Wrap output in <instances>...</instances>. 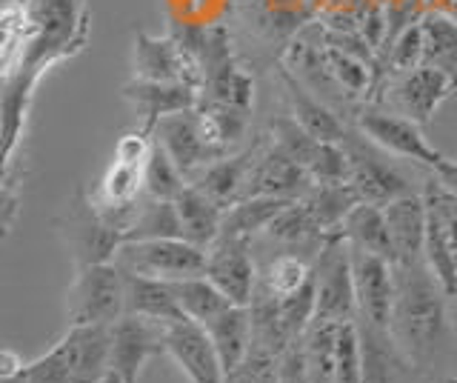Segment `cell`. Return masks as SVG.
<instances>
[{
  "instance_id": "1",
  "label": "cell",
  "mask_w": 457,
  "mask_h": 383,
  "mask_svg": "<svg viewBox=\"0 0 457 383\" xmlns=\"http://www.w3.org/2000/svg\"><path fill=\"white\" fill-rule=\"evenodd\" d=\"M389 335L414 372H426L449 337V292L426 261L395 266Z\"/></svg>"
},
{
  "instance_id": "2",
  "label": "cell",
  "mask_w": 457,
  "mask_h": 383,
  "mask_svg": "<svg viewBox=\"0 0 457 383\" xmlns=\"http://www.w3.org/2000/svg\"><path fill=\"white\" fill-rule=\"evenodd\" d=\"M112 372V326H69L57 344L26 366V383H100Z\"/></svg>"
},
{
  "instance_id": "3",
  "label": "cell",
  "mask_w": 457,
  "mask_h": 383,
  "mask_svg": "<svg viewBox=\"0 0 457 383\" xmlns=\"http://www.w3.org/2000/svg\"><path fill=\"white\" fill-rule=\"evenodd\" d=\"M52 226L75 269L92 263H109L126 244V237L100 215L95 195L86 192L80 183L71 189L63 209L54 215Z\"/></svg>"
},
{
  "instance_id": "4",
  "label": "cell",
  "mask_w": 457,
  "mask_h": 383,
  "mask_svg": "<svg viewBox=\"0 0 457 383\" xmlns=\"http://www.w3.org/2000/svg\"><path fill=\"white\" fill-rule=\"evenodd\" d=\"M126 315V272L109 263L80 266L66 289V321L69 326L118 323Z\"/></svg>"
},
{
  "instance_id": "5",
  "label": "cell",
  "mask_w": 457,
  "mask_h": 383,
  "mask_svg": "<svg viewBox=\"0 0 457 383\" xmlns=\"http://www.w3.org/2000/svg\"><path fill=\"white\" fill-rule=\"evenodd\" d=\"M352 115H354V129L386 154L428 166L432 172L446 161V154L437 152L426 140L423 126L406 115H400L395 109H383L380 104H361Z\"/></svg>"
},
{
  "instance_id": "6",
  "label": "cell",
  "mask_w": 457,
  "mask_h": 383,
  "mask_svg": "<svg viewBox=\"0 0 457 383\" xmlns=\"http://www.w3.org/2000/svg\"><path fill=\"white\" fill-rule=\"evenodd\" d=\"M123 272L161 278V280H183L206 275V249H200L183 237H157V240H126L114 254Z\"/></svg>"
},
{
  "instance_id": "7",
  "label": "cell",
  "mask_w": 457,
  "mask_h": 383,
  "mask_svg": "<svg viewBox=\"0 0 457 383\" xmlns=\"http://www.w3.org/2000/svg\"><path fill=\"white\" fill-rule=\"evenodd\" d=\"M314 292H318V315H314L318 321H357L352 246L343 232L328 235L314 258Z\"/></svg>"
},
{
  "instance_id": "8",
  "label": "cell",
  "mask_w": 457,
  "mask_h": 383,
  "mask_svg": "<svg viewBox=\"0 0 457 383\" xmlns=\"http://www.w3.org/2000/svg\"><path fill=\"white\" fill-rule=\"evenodd\" d=\"M132 72L137 80L154 83H189L204 92V66L195 52L175 35H149L135 29L132 35Z\"/></svg>"
},
{
  "instance_id": "9",
  "label": "cell",
  "mask_w": 457,
  "mask_h": 383,
  "mask_svg": "<svg viewBox=\"0 0 457 383\" xmlns=\"http://www.w3.org/2000/svg\"><path fill=\"white\" fill-rule=\"evenodd\" d=\"M383 92V97L395 112L411 118L420 126H428L437 115V109L457 92V75L449 72V69L423 63L420 69H411L406 75L389 78ZM383 97L375 104H383Z\"/></svg>"
},
{
  "instance_id": "10",
  "label": "cell",
  "mask_w": 457,
  "mask_h": 383,
  "mask_svg": "<svg viewBox=\"0 0 457 383\" xmlns=\"http://www.w3.org/2000/svg\"><path fill=\"white\" fill-rule=\"evenodd\" d=\"M343 146H346L349 161H352L349 183L357 189V195H361V201L386 206L397 201V197L414 192L409 178L400 172L392 161H386V152L378 149L371 140H366L361 132H349L343 137Z\"/></svg>"
},
{
  "instance_id": "11",
  "label": "cell",
  "mask_w": 457,
  "mask_h": 383,
  "mask_svg": "<svg viewBox=\"0 0 457 383\" xmlns=\"http://www.w3.org/2000/svg\"><path fill=\"white\" fill-rule=\"evenodd\" d=\"M166 354V323L123 315L112 323V375L120 383H140L149 361Z\"/></svg>"
},
{
  "instance_id": "12",
  "label": "cell",
  "mask_w": 457,
  "mask_h": 383,
  "mask_svg": "<svg viewBox=\"0 0 457 383\" xmlns=\"http://www.w3.org/2000/svg\"><path fill=\"white\" fill-rule=\"evenodd\" d=\"M352 275L357 295V321L389 332L395 304V263L380 258V254L352 246Z\"/></svg>"
},
{
  "instance_id": "13",
  "label": "cell",
  "mask_w": 457,
  "mask_h": 383,
  "mask_svg": "<svg viewBox=\"0 0 457 383\" xmlns=\"http://www.w3.org/2000/svg\"><path fill=\"white\" fill-rule=\"evenodd\" d=\"M206 278L237 306H249L261 275L252 258V240L220 235L206 249Z\"/></svg>"
},
{
  "instance_id": "14",
  "label": "cell",
  "mask_w": 457,
  "mask_h": 383,
  "mask_svg": "<svg viewBox=\"0 0 457 383\" xmlns=\"http://www.w3.org/2000/svg\"><path fill=\"white\" fill-rule=\"evenodd\" d=\"M152 135L157 144L169 152V158L178 163L186 180H192L195 175L204 172L209 163L223 158V154L209 144L204 123L197 118V109L175 112V115L163 118L154 126Z\"/></svg>"
},
{
  "instance_id": "15",
  "label": "cell",
  "mask_w": 457,
  "mask_h": 383,
  "mask_svg": "<svg viewBox=\"0 0 457 383\" xmlns=\"http://www.w3.org/2000/svg\"><path fill=\"white\" fill-rule=\"evenodd\" d=\"M166 354L192 383H226V369L209 332L192 318L166 323Z\"/></svg>"
},
{
  "instance_id": "16",
  "label": "cell",
  "mask_w": 457,
  "mask_h": 383,
  "mask_svg": "<svg viewBox=\"0 0 457 383\" xmlns=\"http://www.w3.org/2000/svg\"><path fill=\"white\" fill-rule=\"evenodd\" d=\"M312 187H314V180L306 172V166H300L295 158H289L283 149L271 144V137L263 135V146L257 152V161L249 175L246 197L275 195V197H292V201H300Z\"/></svg>"
},
{
  "instance_id": "17",
  "label": "cell",
  "mask_w": 457,
  "mask_h": 383,
  "mask_svg": "<svg viewBox=\"0 0 457 383\" xmlns=\"http://www.w3.org/2000/svg\"><path fill=\"white\" fill-rule=\"evenodd\" d=\"M123 97L135 106L140 115V129L154 132V126L175 112L195 109L200 101V92L189 83H154V80H137L132 78L123 87Z\"/></svg>"
},
{
  "instance_id": "18",
  "label": "cell",
  "mask_w": 457,
  "mask_h": 383,
  "mask_svg": "<svg viewBox=\"0 0 457 383\" xmlns=\"http://www.w3.org/2000/svg\"><path fill=\"white\" fill-rule=\"evenodd\" d=\"M280 80L286 89V101H289V109H292L289 115L318 140H326V144H343V137L352 132L349 123L343 121L320 95H314L292 69L283 66Z\"/></svg>"
},
{
  "instance_id": "19",
  "label": "cell",
  "mask_w": 457,
  "mask_h": 383,
  "mask_svg": "<svg viewBox=\"0 0 457 383\" xmlns=\"http://www.w3.org/2000/svg\"><path fill=\"white\" fill-rule=\"evenodd\" d=\"M261 146H263V135L257 137L252 146L237 149L232 154H226V158L209 163L204 172L195 175L189 183H195V187L204 195H209L218 206H223V209L235 206L237 201L246 197L249 175H252V166L257 161V152H261Z\"/></svg>"
},
{
  "instance_id": "20",
  "label": "cell",
  "mask_w": 457,
  "mask_h": 383,
  "mask_svg": "<svg viewBox=\"0 0 457 383\" xmlns=\"http://www.w3.org/2000/svg\"><path fill=\"white\" fill-rule=\"evenodd\" d=\"M386 226H389L395 266L423 261L426 246V201L423 192H411L383 206Z\"/></svg>"
},
{
  "instance_id": "21",
  "label": "cell",
  "mask_w": 457,
  "mask_h": 383,
  "mask_svg": "<svg viewBox=\"0 0 457 383\" xmlns=\"http://www.w3.org/2000/svg\"><path fill=\"white\" fill-rule=\"evenodd\" d=\"M175 206H178L183 240H189V244L200 249H209L220 237L226 209L214 204L209 195L200 192L195 183H186V189L175 197Z\"/></svg>"
},
{
  "instance_id": "22",
  "label": "cell",
  "mask_w": 457,
  "mask_h": 383,
  "mask_svg": "<svg viewBox=\"0 0 457 383\" xmlns=\"http://www.w3.org/2000/svg\"><path fill=\"white\" fill-rule=\"evenodd\" d=\"M195 109H197L200 123H204L209 144L218 149L223 158L237 152L243 146V140L249 137L252 112L232 106V104H223V101H212V97H204V95H200Z\"/></svg>"
},
{
  "instance_id": "23",
  "label": "cell",
  "mask_w": 457,
  "mask_h": 383,
  "mask_svg": "<svg viewBox=\"0 0 457 383\" xmlns=\"http://www.w3.org/2000/svg\"><path fill=\"white\" fill-rule=\"evenodd\" d=\"M126 315L171 323L186 318L169 280L126 272Z\"/></svg>"
},
{
  "instance_id": "24",
  "label": "cell",
  "mask_w": 457,
  "mask_h": 383,
  "mask_svg": "<svg viewBox=\"0 0 457 383\" xmlns=\"http://www.w3.org/2000/svg\"><path fill=\"white\" fill-rule=\"evenodd\" d=\"M204 329L209 332L214 349H218L223 369H235L240 361L249 358L252 352V312L249 306H228L226 312H220L218 318H212Z\"/></svg>"
},
{
  "instance_id": "25",
  "label": "cell",
  "mask_w": 457,
  "mask_h": 383,
  "mask_svg": "<svg viewBox=\"0 0 457 383\" xmlns=\"http://www.w3.org/2000/svg\"><path fill=\"white\" fill-rule=\"evenodd\" d=\"M289 204H292V197H275V195L243 197V201H237L235 206H228L223 212L220 235L254 240L257 235H263L269 229V223L275 221Z\"/></svg>"
},
{
  "instance_id": "26",
  "label": "cell",
  "mask_w": 457,
  "mask_h": 383,
  "mask_svg": "<svg viewBox=\"0 0 457 383\" xmlns=\"http://www.w3.org/2000/svg\"><path fill=\"white\" fill-rule=\"evenodd\" d=\"M340 232L352 246L371 252V254H380V258L395 263V249H392V237H389V226H386L383 206L361 201L346 215V221H343Z\"/></svg>"
},
{
  "instance_id": "27",
  "label": "cell",
  "mask_w": 457,
  "mask_h": 383,
  "mask_svg": "<svg viewBox=\"0 0 457 383\" xmlns=\"http://www.w3.org/2000/svg\"><path fill=\"white\" fill-rule=\"evenodd\" d=\"M312 212V218L318 221L323 232H340L343 221L349 212L361 204V195L352 183H314V187L300 197Z\"/></svg>"
},
{
  "instance_id": "28",
  "label": "cell",
  "mask_w": 457,
  "mask_h": 383,
  "mask_svg": "<svg viewBox=\"0 0 457 383\" xmlns=\"http://www.w3.org/2000/svg\"><path fill=\"white\" fill-rule=\"evenodd\" d=\"M337 335H340V323L314 318L309 323V329L303 332V337H300V344H303V361H306L309 383H335Z\"/></svg>"
},
{
  "instance_id": "29",
  "label": "cell",
  "mask_w": 457,
  "mask_h": 383,
  "mask_svg": "<svg viewBox=\"0 0 457 383\" xmlns=\"http://www.w3.org/2000/svg\"><path fill=\"white\" fill-rule=\"evenodd\" d=\"M171 289H175V295H178V304L183 309V315L197 321L200 326H206L212 318H218L220 312H226L228 306H237L232 297L223 295L206 275L171 280Z\"/></svg>"
},
{
  "instance_id": "30",
  "label": "cell",
  "mask_w": 457,
  "mask_h": 383,
  "mask_svg": "<svg viewBox=\"0 0 457 383\" xmlns=\"http://www.w3.org/2000/svg\"><path fill=\"white\" fill-rule=\"evenodd\" d=\"M380 63H383V87H386V80H389V78L406 75V72H411V69H420L426 63V37H423L420 21L411 23L409 29H403L389 46H386V52L380 54ZM371 104H375V101H371Z\"/></svg>"
},
{
  "instance_id": "31",
  "label": "cell",
  "mask_w": 457,
  "mask_h": 383,
  "mask_svg": "<svg viewBox=\"0 0 457 383\" xmlns=\"http://www.w3.org/2000/svg\"><path fill=\"white\" fill-rule=\"evenodd\" d=\"M314 275V254L306 252H280L275 261H269L261 280L278 297H289L300 287H306Z\"/></svg>"
},
{
  "instance_id": "32",
  "label": "cell",
  "mask_w": 457,
  "mask_h": 383,
  "mask_svg": "<svg viewBox=\"0 0 457 383\" xmlns=\"http://www.w3.org/2000/svg\"><path fill=\"white\" fill-rule=\"evenodd\" d=\"M420 26L426 37V63L449 69L457 75V21L426 12Z\"/></svg>"
},
{
  "instance_id": "33",
  "label": "cell",
  "mask_w": 457,
  "mask_h": 383,
  "mask_svg": "<svg viewBox=\"0 0 457 383\" xmlns=\"http://www.w3.org/2000/svg\"><path fill=\"white\" fill-rule=\"evenodd\" d=\"M183 172L178 169V163L169 158V152L154 140V149L149 154L146 166H143V189H146L149 197L154 201H175V197L186 189Z\"/></svg>"
},
{
  "instance_id": "34",
  "label": "cell",
  "mask_w": 457,
  "mask_h": 383,
  "mask_svg": "<svg viewBox=\"0 0 457 383\" xmlns=\"http://www.w3.org/2000/svg\"><path fill=\"white\" fill-rule=\"evenodd\" d=\"M157 237H183L178 206L175 201H154V197L146 195L126 240H157Z\"/></svg>"
},
{
  "instance_id": "35",
  "label": "cell",
  "mask_w": 457,
  "mask_h": 383,
  "mask_svg": "<svg viewBox=\"0 0 457 383\" xmlns=\"http://www.w3.org/2000/svg\"><path fill=\"white\" fill-rule=\"evenodd\" d=\"M335 383H363V337L357 321L340 323Z\"/></svg>"
},
{
  "instance_id": "36",
  "label": "cell",
  "mask_w": 457,
  "mask_h": 383,
  "mask_svg": "<svg viewBox=\"0 0 457 383\" xmlns=\"http://www.w3.org/2000/svg\"><path fill=\"white\" fill-rule=\"evenodd\" d=\"M226 383H280V358L252 349L246 361L228 369Z\"/></svg>"
},
{
  "instance_id": "37",
  "label": "cell",
  "mask_w": 457,
  "mask_h": 383,
  "mask_svg": "<svg viewBox=\"0 0 457 383\" xmlns=\"http://www.w3.org/2000/svg\"><path fill=\"white\" fill-rule=\"evenodd\" d=\"M152 149H154V135L143 132L140 126H137V129L120 135L118 146H114V161L143 169V166H146V161H149Z\"/></svg>"
},
{
  "instance_id": "38",
  "label": "cell",
  "mask_w": 457,
  "mask_h": 383,
  "mask_svg": "<svg viewBox=\"0 0 457 383\" xmlns=\"http://www.w3.org/2000/svg\"><path fill=\"white\" fill-rule=\"evenodd\" d=\"M26 361L23 354H18L14 349H4L0 352V380H9V378H18L26 372Z\"/></svg>"
},
{
  "instance_id": "39",
  "label": "cell",
  "mask_w": 457,
  "mask_h": 383,
  "mask_svg": "<svg viewBox=\"0 0 457 383\" xmlns=\"http://www.w3.org/2000/svg\"><path fill=\"white\" fill-rule=\"evenodd\" d=\"M423 4V15L426 12H435V15H446L457 21V0H420Z\"/></svg>"
},
{
  "instance_id": "40",
  "label": "cell",
  "mask_w": 457,
  "mask_h": 383,
  "mask_svg": "<svg viewBox=\"0 0 457 383\" xmlns=\"http://www.w3.org/2000/svg\"><path fill=\"white\" fill-rule=\"evenodd\" d=\"M435 178L440 180V183H446V187L452 189V192H457V161H443L437 169H435Z\"/></svg>"
},
{
  "instance_id": "41",
  "label": "cell",
  "mask_w": 457,
  "mask_h": 383,
  "mask_svg": "<svg viewBox=\"0 0 457 383\" xmlns=\"http://www.w3.org/2000/svg\"><path fill=\"white\" fill-rule=\"evenodd\" d=\"M100 383H120V380H118V378H114V375H112V372H109V375H106V378H104V380H100Z\"/></svg>"
},
{
  "instance_id": "42",
  "label": "cell",
  "mask_w": 457,
  "mask_h": 383,
  "mask_svg": "<svg viewBox=\"0 0 457 383\" xmlns=\"http://www.w3.org/2000/svg\"><path fill=\"white\" fill-rule=\"evenodd\" d=\"M432 383H457V378H437V380H432Z\"/></svg>"
}]
</instances>
